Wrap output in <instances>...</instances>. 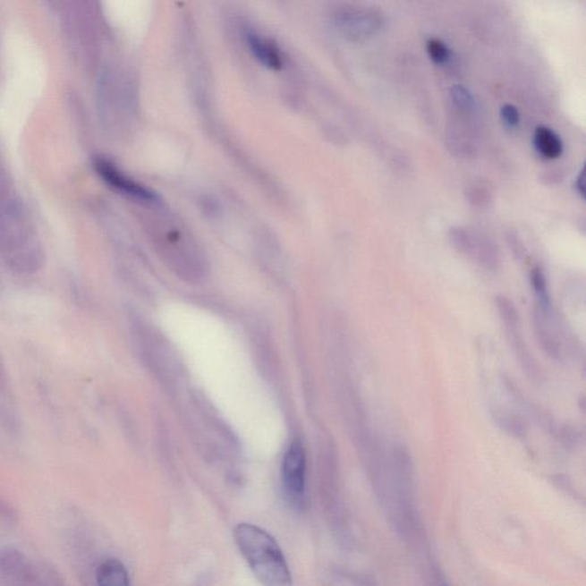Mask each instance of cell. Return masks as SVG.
<instances>
[{"label": "cell", "mask_w": 586, "mask_h": 586, "mask_svg": "<svg viewBox=\"0 0 586 586\" xmlns=\"http://www.w3.org/2000/svg\"><path fill=\"white\" fill-rule=\"evenodd\" d=\"M576 191L577 192H580L582 196H584L585 194V187H584V174L583 170L581 171V174H579V177L576 179Z\"/></svg>", "instance_id": "15"}, {"label": "cell", "mask_w": 586, "mask_h": 586, "mask_svg": "<svg viewBox=\"0 0 586 586\" xmlns=\"http://www.w3.org/2000/svg\"><path fill=\"white\" fill-rule=\"evenodd\" d=\"M5 369H4L2 361H0V388L3 387L4 383H5Z\"/></svg>", "instance_id": "16"}, {"label": "cell", "mask_w": 586, "mask_h": 586, "mask_svg": "<svg viewBox=\"0 0 586 586\" xmlns=\"http://www.w3.org/2000/svg\"><path fill=\"white\" fill-rule=\"evenodd\" d=\"M283 483L291 499L301 503L306 489V453L301 441L294 440L283 458Z\"/></svg>", "instance_id": "5"}, {"label": "cell", "mask_w": 586, "mask_h": 586, "mask_svg": "<svg viewBox=\"0 0 586 586\" xmlns=\"http://www.w3.org/2000/svg\"><path fill=\"white\" fill-rule=\"evenodd\" d=\"M335 24L346 38L359 42L376 34L382 26V18L375 11L347 10L340 12Z\"/></svg>", "instance_id": "6"}, {"label": "cell", "mask_w": 586, "mask_h": 586, "mask_svg": "<svg viewBox=\"0 0 586 586\" xmlns=\"http://www.w3.org/2000/svg\"><path fill=\"white\" fill-rule=\"evenodd\" d=\"M97 174L104 182L112 187L114 191L128 196V198L139 200L142 203H158L159 196L153 191L149 190L142 184L135 183L125 174L118 169L109 159L99 157L94 161Z\"/></svg>", "instance_id": "4"}, {"label": "cell", "mask_w": 586, "mask_h": 586, "mask_svg": "<svg viewBox=\"0 0 586 586\" xmlns=\"http://www.w3.org/2000/svg\"><path fill=\"white\" fill-rule=\"evenodd\" d=\"M535 149L545 158H558L563 153V142L552 130L539 126L534 135Z\"/></svg>", "instance_id": "10"}, {"label": "cell", "mask_w": 586, "mask_h": 586, "mask_svg": "<svg viewBox=\"0 0 586 586\" xmlns=\"http://www.w3.org/2000/svg\"><path fill=\"white\" fill-rule=\"evenodd\" d=\"M496 305H497L498 313L501 315L507 338H509L511 346L514 348L516 359H518L524 372L530 376L531 379L539 380V368H537L535 360L532 359L526 342H524L522 327H520L518 311H516L514 305L512 304L509 299L505 297H497Z\"/></svg>", "instance_id": "3"}, {"label": "cell", "mask_w": 586, "mask_h": 586, "mask_svg": "<svg viewBox=\"0 0 586 586\" xmlns=\"http://www.w3.org/2000/svg\"><path fill=\"white\" fill-rule=\"evenodd\" d=\"M97 586H130L128 569L118 559L109 558L98 565Z\"/></svg>", "instance_id": "9"}, {"label": "cell", "mask_w": 586, "mask_h": 586, "mask_svg": "<svg viewBox=\"0 0 586 586\" xmlns=\"http://www.w3.org/2000/svg\"><path fill=\"white\" fill-rule=\"evenodd\" d=\"M247 43L253 56L261 64L274 71H280L283 65V55L277 45L256 31L247 32Z\"/></svg>", "instance_id": "8"}, {"label": "cell", "mask_w": 586, "mask_h": 586, "mask_svg": "<svg viewBox=\"0 0 586 586\" xmlns=\"http://www.w3.org/2000/svg\"><path fill=\"white\" fill-rule=\"evenodd\" d=\"M29 216L26 207L20 199L7 167L0 157V227L11 221Z\"/></svg>", "instance_id": "7"}, {"label": "cell", "mask_w": 586, "mask_h": 586, "mask_svg": "<svg viewBox=\"0 0 586 586\" xmlns=\"http://www.w3.org/2000/svg\"><path fill=\"white\" fill-rule=\"evenodd\" d=\"M503 121L509 126H516L520 122L519 110L512 105H505L501 110Z\"/></svg>", "instance_id": "13"}, {"label": "cell", "mask_w": 586, "mask_h": 586, "mask_svg": "<svg viewBox=\"0 0 586 586\" xmlns=\"http://www.w3.org/2000/svg\"><path fill=\"white\" fill-rule=\"evenodd\" d=\"M0 584L2 586H47L22 551L6 548L0 550Z\"/></svg>", "instance_id": "2"}, {"label": "cell", "mask_w": 586, "mask_h": 586, "mask_svg": "<svg viewBox=\"0 0 586 586\" xmlns=\"http://www.w3.org/2000/svg\"><path fill=\"white\" fill-rule=\"evenodd\" d=\"M237 548L264 586H293V575L280 545L268 531L251 523L234 530Z\"/></svg>", "instance_id": "1"}, {"label": "cell", "mask_w": 586, "mask_h": 586, "mask_svg": "<svg viewBox=\"0 0 586 586\" xmlns=\"http://www.w3.org/2000/svg\"><path fill=\"white\" fill-rule=\"evenodd\" d=\"M450 98H452L453 104L456 106V108L463 110V112H469L473 108L472 94L464 86H453L452 89H450Z\"/></svg>", "instance_id": "11"}, {"label": "cell", "mask_w": 586, "mask_h": 586, "mask_svg": "<svg viewBox=\"0 0 586 586\" xmlns=\"http://www.w3.org/2000/svg\"><path fill=\"white\" fill-rule=\"evenodd\" d=\"M0 518L8 520V522H13V520H15L14 511L2 501H0Z\"/></svg>", "instance_id": "14"}, {"label": "cell", "mask_w": 586, "mask_h": 586, "mask_svg": "<svg viewBox=\"0 0 586 586\" xmlns=\"http://www.w3.org/2000/svg\"><path fill=\"white\" fill-rule=\"evenodd\" d=\"M428 53L434 63L442 64L446 63L450 57V50L446 45L440 39H429L428 45Z\"/></svg>", "instance_id": "12"}]
</instances>
